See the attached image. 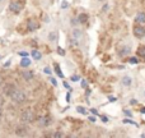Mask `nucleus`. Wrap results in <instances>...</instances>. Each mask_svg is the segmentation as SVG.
<instances>
[{
  "mask_svg": "<svg viewBox=\"0 0 145 138\" xmlns=\"http://www.w3.org/2000/svg\"><path fill=\"white\" fill-rule=\"evenodd\" d=\"M9 97L12 98L14 102H17V104H22V102H24V101H25L24 92H22L20 90H17V88H14V90L9 93Z\"/></svg>",
  "mask_w": 145,
  "mask_h": 138,
  "instance_id": "1",
  "label": "nucleus"
},
{
  "mask_svg": "<svg viewBox=\"0 0 145 138\" xmlns=\"http://www.w3.org/2000/svg\"><path fill=\"white\" fill-rule=\"evenodd\" d=\"M35 119L36 116L32 110H24L22 113V115H20V120L23 123H32V121H35Z\"/></svg>",
  "mask_w": 145,
  "mask_h": 138,
  "instance_id": "2",
  "label": "nucleus"
},
{
  "mask_svg": "<svg viewBox=\"0 0 145 138\" xmlns=\"http://www.w3.org/2000/svg\"><path fill=\"white\" fill-rule=\"evenodd\" d=\"M9 9L12 10L13 13H19L20 10L23 9V4L20 1H17V0H14V1H12L9 4Z\"/></svg>",
  "mask_w": 145,
  "mask_h": 138,
  "instance_id": "3",
  "label": "nucleus"
},
{
  "mask_svg": "<svg viewBox=\"0 0 145 138\" xmlns=\"http://www.w3.org/2000/svg\"><path fill=\"white\" fill-rule=\"evenodd\" d=\"M27 27L29 31H36L40 28V23H38L36 19H32V18H31V19H28V22H27Z\"/></svg>",
  "mask_w": 145,
  "mask_h": 138,
  "instance_id": "4",
  "label": "nucleus"
},
{
  "mask_svg": "<svg viewBox=\"0 0 145 138\" xmlns=\"http://www.w3.org/2000/svg\"><path fill=\"white\" fill-rule=\"evenodd\" d=\"M134 35H135L138 38H143L145 36V27H143V26L135 27L134 28Z\"/></svg>",
  "mask_w": 145,
  "mask_h": 138,
  "instance_id": "5",
  "label": "nucleus"
},
{
  "mask_svg": "<svg viewBox=\"0 0 145 138\" xmlns=\"http://www.w3.org/2000/svg\"><path fill=\"white\" fill-rule=\"evenodd\" d=\"M78 23H82V24H84V23H87L88 20V15L85 14V13H82V14L78 15Z\"/></svg>",
  "mask_w": 145,
  "mask_h": 138,
  "instance_id": "6",
  "label": "nucleus"
},
{
  "mask_svg": "<svg viewBox=\"0 0 145 138\" xmlns=\"http://www.w3.org/2000/svg\"><path fill=\"white\" fill-rule=\"evenodd\" d=\"M22 77L25 81H31V79H33V73L29 72V70H24V72H22Z\"/></svg>",
  "mask_w": 145,
  "mask_h": 138,
  "instance_id": "7",
  "label": "nucleus"
},
{
  "mask_svg": "<svg viewBox=\"0 0 145 138\" xmlns=\"http://www.w3.org/2000/svg\"><path fill=\"white\" fill-rule=\"evenodd\" d=\"M31 65V59H28L27 56H23V59L20 60V67L23 68H27V67Z\"/></svg>",
  "mask_w": 145,
  "mask_h": 138,
  "instance_id": "8",
  "label": "nucleus"
},
{
  "mask_svg": "<svg viewBox=\"0 0 145 138\" xmlns=\"http://www.w3.org/2000/svg\"><path fill=\"white\" fill-rule=\"evenodd\" d=\"M136 22L138 23H145V13L144 12H140L136 14Z\"/></svg>",
  "mask_w": 145,
  "mask_h": 138,
  "instance_id": "9",
  "label": "nucleus"
},
{
  "mask_svg": "<svg viewBox=\"0 0 145 138\" xmlns=\"http://www.w3.org/2000/svg\"><path fill=\"white\" fill-rule=\"evenodd\" d=\"M38 124H40L41 127H46V125H48V124H50V119L45 118V116H43V118H40V119H38Z\"/></svg>",
  "mask_w": 145,
  "mask_h": 138,
  "instance_id": "10",
  "label": "nucleus"
},
{
  "mask_svg": "<svg viewBox=\"0 0 145 138\" xmlns=\"http://www.w3.org/2000/svg\"><path fill=\"white\" fill-rule=\"evenodd\" d=\"M31 55H32V58L36 59V60H41V58H42V54L38 50H33L32 53H31Z\"/></svg>",
  "mask_w": 145,
  "mask_h": 138,
  "instance_id": "11",
  "label": "nucleus"
},
{
  "mask_svg": "<svg viewBox=\"0 0 145 138\" xmlns=\"http://www.w3.org/2000/svg\"><path fill=\"white\" fill-rule=\"evenodd\" d=\"M136 54L140 58H145V46H139L138 50H136Z\"/></svg>",
  "mask_w": 145,
  "mask_h": 138,
  "instance_id": "12",
  "label": "nucleus"
},
{
  "mask_svg": "<svg viewBox=\"0 0 145 138\" xmlns=\"http://www.w3.org/2000/svg\"><path fill=\"white\" fill-rule=\"evenodd\" d=\"M131 82H133V79H131V77H129V75H125V77L122 78V85L123 86H130Z\"/></svg>",
  "mask_w": 145,
  "mask_h": 138,
  "instance_id": "13",
  "label": "nucleus"
},
{
  "mask_svg": "<svg viewBox=\"0 0 145 138\" xmlns=\"http://www.w3.org/2000/svg\"><path fill=\"white\" fill-rule=\"evenodd\" d=\"M54 67H55V72H56V74H57L60 78H63V77H64V74H63V72H61V69H60V65L55 63V65H54Z\"/></svg>",
  "mask_w": 145,
  "mask_h": 138,
  "instance_id": "14",
  "label": "nucleus"
},
{
  "mask_svg": "<svg viewBox=\"0 0 145 138\" xmlns=\"http://www.w3.org/2000/svg\"><path fill=\"white\" fill-rule=\"evenodd\" d=\"M48 40L52 41V42L57 40V32H55V31H54V32H50V35H48Z\"/></svg>",
  "mask_w": 145,
  "mask_h": 138,
  "instance_id": "15",
  "label": "nucleus"
},
{
  "mask_svg": "<svg viewBox=\"0 0 145 138\" xmlns=\"http://www.w3.org/2000/svg\"><path fill=\"white\" fill-rule=\"evenodd\" d=\"M15 133H17L18 136H25V134H27V129L25 128H18Z\"/></svg>",
  "mask_w": 145,
  "mask_h": 138,
  "instance_id": "16",
  "label": "nucleus"
},
{
  "mask_svg": "<svg viewBox=\"0 0 145 138\" xmlns=\"http://www.w3.org/2000/svg\"><path fill=\"white\" fill-rule=\"evenodd\" d=\"M76 111L80 114H83V115H87V110H85L83 106H76Z\"/></svg>",
  "mask_w": 145,
  "mask_h": 138,
  "instance_id": "17",
  "label": "nucleus"
},
{
  "mask_svg": "<svg viewBox=\"0 0 145 138\" xmlns=\"http://www.w3.org/2000/svg\"><path fill=\"white\" fill-rule=\"evenodd\" d=\"M129 53H130V48H122V50H120V53H118V54H120V55H126V54H129Z\"/></svg>",
  "mask_w": 145,
  "mask_h": 138,
  "instance_id": "18",
  "label": "nucleus"
},
{
  "mask_svg": "<svg viewBox=\"0 0 145 138\" xmlns=\"http://www.w3.org/2000/svg\"><path fill=\"white\" fill-rule=\"evenodd\" d=\"M123 123L125 124H133V125H135V127H139V124L138 123H135V121H133L131 119H123Z\"/></svg>",
  "mask_w": 145,
  "mask_h": 138,
  "instance_id": "19",
  "label": "nucleus"
},
{
  "mask_svg": "<svg viewBox=\"0 0 145 138\" xmlns=\"http://www.w3.org/2000/svg\"><path fill=\"white\" fill-rule=\"evenodd\" d=\"M72 36H74L75 38H79L80 36H82V32H80V31H76V30H74V32H72Z\"/></svg>",
  "mask_w": 145,
  "mask_h": 138,
  "instance_id": "20",
  "label": "nucleus"
},
{
  "mask_svg": "<svg viewBox=\"0 0 145 138\" xmlns=\"http://www.w3.org/2000/svg\"><path fill=\"white\" fill-rule=\"evenodd\" d=\"M71 81L72 82H78V81H80V75H78V74L71 75Z\"/></svg>",
  "mask_w": 145,
  "mask_h": 138,
  "instance_id": "21",
  "label": "nucleus"
},
{
  "mask_svg": "<svg viewBox=\"0 0 145 138\" xmlns=\"http://www.w3.org/2000/svg\"><path fill=\"white\" fill-rule=\"evenodd\" d=\"M129 61H130L131 64H138V63H139V59H136V58H130V60H129Z\"/></svg>",
  "mask_w": 145,
  "mask_h": 138,
  "instance_id": "22",
  "label": "nucleus"
},
{
  "mask_svg": "<svg viewBox=\"0 0 145 138\" xmlns=\"http://www.w3.org/2000/svg\"><path fill=\"white\" fill-rule=\"evenodd\" d=\"M68 7H69V3L64 0V1L61 3V8H63V9H66V8H68Z\"/></svg>",
  "mask_w": 145,
  "mask_h": 138,
  "instance_id": "23",
  "label": "nucleus"
},
{
  "mask_svg": "<svg viewBox=\"0 0 145 138\" xmlns=\"http://www.w3.org/2000/svg\"><path fill=\"white\" fill-rule=\"evenodd\" d=\"M57 53L59 55H65V51L63 50V48H57Z\"/></svg>",
  "mask_w": 145,
  "mask_h": 138,
  "instance_id": "24",
  "label": "nucleus"
},
{
  "mask_svg": "<svg viewBox=\"0 0 145 138\" xmlns=\"http://www.w3.org/2000/svg\"><path fill=\"white\" fill-rule=\"evenodd\" d=\"M52 137H64V134L60 133V132H56V133L52 134Z\"/></svg>",
  "mask_w": 145,
  "mask_h": 138,
  "instance_id": "25",
  "label": "nucleus"
},
{
  "mask_svg": "<svg viewBox=\"0 0 145 138\" xmlns=\"http://www.w3.org/2000/svg\"><path fill=\"white\" fill-rule=\"evenodd\" d=\"M50 81H51V83H52L54 86H57V81H56L55 78H50Z\"/></svg>",
  "mask_w": 145,
  "mask_h": 138,
  "instance_id": "26",
  "label": "nucleus"
},
{
  "mask_svg": "<svg viewBox=\"0 0 145 138\" xmlns=\"http://www.w3.org/2000/svg\"><path fill=\"white\" fill-rule=\"evenodd\" d=\"M19 55L20 56H28V53L27 51H19Z\"/></svg>",
  "mask_w": 145,
  "mask_h": 138,
  "instance_id": "27",
  "label": "nucleus"
},
{
  "mask_svg": "<svg viewBox=\"0 0 145 138\" xmlns=\"http://www.w3.org/2000/svg\"><path fill=\"white\" fill-rule=\"evenodd\" d=\"M43 72H45L46 74H50V73H51V70H50V68H48V67H45V69H43Z\"/></svg>",
  "mask_w": 145,
  "mask_h": 138,
  "instance_id": "28",
  "label": "nucleus"
},
{
  "mask_svg": "<svg viewBox=\"0 0 145 138\" xmlns=\"http://www.w3.org/2000/svg\"><path fill=\"white\" fill-rule=\"evenodd\" d=\"M64 87H65L66 90H71V88H70V86H69V83L66 82V81H65V82H64Z\"/></svg>",
  "mask_w": 145,
  "mask_h": 138,
  "instance_id": "29",
  "label": "nucleus"
},
{
  "mask_svg": "<svg viewBox=\"0 0 145 138\" xmlns=\"http://www.w3.org/2000/svg\"><path fill=\"white\" fill-rule=\"evenodd\" d=\"M123 113H125L127 116H130V118H131V116H133V114H131V111H129V110H123Z\"/></svg>",
  "mask_w": 145,
  "mask_h": 138,
  "instance_id": "30",
  "label": "nucleus"
},
{
  "mask_svg": "<svg viewBox=\"0 0 145 138\" xmlns=\"http://www.w3.org/2000/svg\"><path fill=\"white\" fill-rule=\"evenodd\" d=\"M90 113H92L93 115H98V111L95 110V109H90Z\"/></svg>",
  "mask_w": 145,
  "mask_h": 138,
  "instance_id": "31",
  "label": "nucleus"
},
{
  "mask_svg": "<svg viewBox=\"0 0 145 138\" xmlns=\"http://www.w3.org/2000/svg\"><path fill=\"white\" fill-rule=\"evenodd\" d=\"M101 119H102L103 123H107V121H108V118H107V116H101Z\"/></svg>",
  "mask_w": 145,
  "mask_h": 138,
  "instance_id": "32",
  "label": "nucleus"
},
{
  "mask_svg": "<svg viewBox=\"0 0 145 138\" xmlns=\"http://www.w3.org/2000/svg\"><path fill=\"white\" fill-rule=\"evenodd\" d=\"M108 8H110V7H108V4H105V5H103V12H107Z\"/></svg>",
  "mask_w": 145,
  "mask_h": 138,
  "instance_id": "33",
  "label": "nucleus"
},
{
  "mask_svg": "<svg viewBox=\"0 0 145 138\" xmlns=\"http://www.w3.org/2000/svg\"><path fill=\"white\" fill-rule=\"evenodd\" d=\"M82 87H84V88L87 87V81H84V79L82 81Z\"/></svg>",
  "mask_w": 145,
  "mask_h": 138,
  "instance_id": "34",
  "label": "nucleus"
},
{
  "mask_svg": "<svg viewBox=\"0 0 145 138\" xmlns=\"http://www.w3.org/2000/svg\"><path fill=\"white\" fill-rule=\"evenodd\" d=\"M89 120L92 121V123H94V121H95V118H94V116H89Z\"/></svg>",
  "mask_w": 145,
  "mask_h": 138,
  "instance_id": "35",
  "label": "nucleus"
},
{
  "mask_svg": "<svg viewBox=\"0 0 145 138\" xmlns=\"http://www.w3.org/2000/svg\"><path fill=\"white\" fill-rule=\"evenodd\" d=\"M3 104H4V100H3V97H1V96H0V106H1Z\"/></svg>",
  "mask_w": 145,
  "mask_h": 138,
  "instance_id": "36",
  "label": "nucleus"
},
{
  "mask_svg": "<svg viewBox=\"0 0 145 138\" xmlns=\"http://www.w3.org/2000/svg\"><path fill=\"white\" fill-rule=\"evenodd\" d=\"M110 101H111V102H113V101H116V98H115V97H112V96H111V97H110Z\"/></svg>",
  "mask_w": 145,
  "mask_h": 138,
  "instance_id": "37",
  "label": "nucleus"
},
{
  "mask_svg": "<svg viewBox=\"0 0 145 138\" xmlns=\"http://www.w3.org/2000/svg\"><path fill=\"white\" fill-rule=\"evenodd\" d=\"M140 111H141V113H143V114H145V108H143V109H141Z\"/></svg>",
  "mask_w": 145,
  "mask_h": 138,
  "instance_id": "38",
  "label": "nucleus"
},
{
  "mask_svg": "<svg viewBox=\"0 0 145 138\" xmlns=\"http://www.w3.org/2000/svg\"><path fill=\"white\" fill-rule=\"evenodd\" d=\"M0 118H1V108H0Z\"/></svg>",
  "mask_w": 145,
  "mask_h": 138,
  "instance_id": "39",
  "label": "nucleus"
},
{
  "mask_svg": "<svg viewBox=\"0 0 145 138\" xmlns=\"http://www.w3.org/2000/svg\"><path fill=\"white\" fill-rule=\"evenodd\" d=\"M1 1H3V0H0V3H1Z\"/></svg>",
  "mask_w": 145,
  "mask_h": 138,
  "instance_id": "40",
  "label": "nucleus"
},
{
  "mask_svg": "<svg viewBox=\"0 0 145 138\" xmlns=\"http://www.w3.org/2000/svg\"><path fill=\"white\" fill-rule=\"evenodd\" d=\"M99 1H103V0H99Z\"/></svg>",
  "mask_w": 145,
  "mask_h": 138,
  "instance_id": "41",
  "label": "nucleus"
},
{
  "mask_svg": "<svg viewBox=\"0 0 145 138\" xmlns=\"http://www.w3.org/2000/svg\"><path fill=\"white\" fill-rule=\"evenodd\" d=\"M0 59H1V56H0Z\"/></svg>",
  "mask_w": 145,
  "mask_h": 138,
  "instance_id": "42",
  "label": "nucleus"
},
{
  "mask_svg": "<svg viewBox=\"0 0 145 138\" xmlns=\"http://www.w3.org/2000/svg\"><path fill=\"white\" fill-rule=\"evenodd\" d=\"M144 95H145V92H144Z\"/></svg>",
  "mask_w": 145,
  "mask_h": 138,
  "instance_id": "43",
  "label": "nucleus"
}]
</instances>
